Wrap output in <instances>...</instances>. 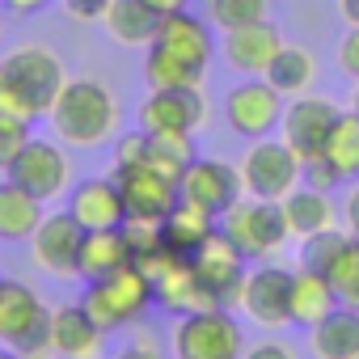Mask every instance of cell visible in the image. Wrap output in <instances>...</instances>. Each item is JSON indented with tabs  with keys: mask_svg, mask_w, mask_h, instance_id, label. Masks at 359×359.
Returning a JSON list of instances; mask_svg holds the SVG:
<instances>
[{
	"mask_svg": "<svg viewBox=\"0 0 359 359\" xmlns=\"http://www.w3.org/2000/svg\"><path fill=\"white\" fill-rule=\"evenodd\" d=\"M51 127L64 144L72 148H97L118 131V102L114 93L93 81V76H76L60 89L55 106H51Z\"/></svg>",
	"mask_w": 359,
	"mask_h": 359,
	"instance_id": "obj_1",
	"label": "cell"
},
{
	"mask_svg": "<svg viewBox=\"0 0 359 359\" xmlns=\"http://www.w3.org/2000/svg\"><path fill=\"white\" fill-rule=\"evenodd\" d=\"M89 309V317L110 334L123 325H135L148 309H152V279L140 262H127L102 279H89V292L81 300Z\"/></svg>",
	"mask_w": 359,
	"mask_h": 359,
	"instance_id": "obj_3",
	"label": "cell"
},
{
	"mask_svg": "<svg viewBox=\"0 0 359 359\" xmlns=\"http://www.w3.org/2000/svg\"><path fill=\"white\" fill-rule=\"evenodd\" d=\"M191 266H195L199 283L216 296L220 309H237V304H241V287H245V275H250V271H245V254L237 250V241H233L224 229H216V233L195 250Z\"/></svg>",
	"mask_w": 359,
	"mask_h": 359,
	"instance_id": "obj_9",
	"label": "cell"
},
{
	"mask_svg": "<svg viewBox=\"0 0 359 359\" xmlns=\"http://www.w3.org/2000/svg\"><path fill=\"white\" fill-rule=\"evenodd\" d=\"M156 13H177V9H191V0H148Z\"/></svg>",
	"mask_w": 359,
	"mask_h": 359,
	"instance_id": "obj_45",
	"label": "cell"
},
{
	"mask_svg": "<svg viewBox=\"0 0 359 359\" xmlns=\"http://www.w3.org/2000/svg\"><path fill=\"white\" fill-rule=\"evenodd\" d=\"M34 359H51V355H34Z\"/></svg>",
	"mask_w": 359,
	"mask_h": 359,
	"instance_id": "obj_49",
	"label": "cell"
},
{
	"mask_svg": "<svg viewBox=\"0 0 359 359\" xmlns=\"http://www.w3.org/2000/svg\"><path fill=\"white\" fill-rule=\"evenodd\" d=\"M342 220H346V233L359 237V187L346 195V203H342Z\"/></svg>",
	"mask_w": 359,
	"mask_h": 359,
	"instance_id": "obj_43",
	"label": "cell"
},
{
	"mask_svg": "<svg viewBox=\"0 0 359 359\" xmlns=\"http://www.w3.org/2000/svg\"><path fill=\"white\" fill-rule=\"evenodd\" d=\"M177 191H182V199L208 208L212 216H224L241 195V169L229 165V161H216V156H195L182 173V182H177Z\"/></svg>",
	"mask_w": 359,
	"mask_h": 359,
	"instance_id": "obj_12",
	"label": "cell"
},
{
	"mask_svg": "<svg viewBox=\"0 0 359 359\" xmlns=\"http://www.w3.org/2000/svg\"><path fill=\"white\" fill-rule=\"evenodd\" d=\"M203 76H208V68L182 60L177 51H169L161 43H148V55H144L148 89H203Z\"/></svg>",
	"mask_w": 359,
	"mask_h": 359,
	"instance_id": "obj_26",
	"label": "cell"
},
{
	"mask_svg": "<svg viewBox=\"0 0 359 359\" xmlns=\"http://www.w3.org/2000/svg\"><path fill=\"white\" fill-rule=\"evenodd\" d=\"M279 208H283L287 237H309V233H321V229H334L338 224V212H334L330 195L325 191H313V187H300V191L283 195Z\"/></svg>",
	"mask_w": 359,
	"mask_h": 359,
	"instance_id": "obj_24",
	"label": "cell"
},
{
	"mask_svg": "<svg viewBox=\"0 0 359 359\" xmlns=\"http://www.w3.org/2000/svg\"><path fill=\"white\" fill-rule=\"evenodd\" d=\"M131 262V250H127V237H123V224L118 229H97V233H85L81 241V279H102L118 266Z\"/></svg>",
	"mask_w": 359,
	"mask_h": 359,
	"instance_id": "obj_28",
	"label": "cell"
},
{
	"mask_svg": "<svg viewBox=\"0 0 359 359\" xmlns=\"http://www.w3.org/2000/svg\"><path fill=\"white\" fill-rule=\"evenodd\" d=\"M5 177L9 182H18L22 191H30L34 199H60L64 191H68V177H72V165H68V156H64V148L55 144V140H26L22 144V152L9 161V169H5Z\"/></svg>",
	"mask_w": 359,
	"mask_h": 359,
	"instance_id": "obj_8",
	"label": "cell"
},
{
	"mask_svg": "<svg viewBox=\"0 0 359 359\" xmlns=\"http://www.w3.org/2000/svg\"><path fill=\"white\" fill-rule=\"evenodd\" d=\"M203 123H208V97H203V89H152L140 102V127L144 131L195 135Z\"/></svg>",
	"mask_w": 359,
	"mask_h": 359,
	"instance_id": "obj_14",
	"label": "cell"
},
{
	"mask_svg": "<svg viewBox=\"0 0 359 359\" xmlns=\"http://www.w3.org/2000/svg\"><path fill=\"white\" fill-rule=\"evenodd\" d=\"M342 110L330 102V97H313V93H300V97H292V106H283V118H279V140L304 161V156H313V152H321V144H325V135H330V127H334V118H338Z\"/></svg>",
	"mask_w": 359,
	"mask_h": 359,
	"instance_id": "obj_15",
	"label": "cell"
},
{
	"mask_svg": "<svg viewBox=\"0 0 359 359\" xmlns=\"http://www.w3.org/2000/svg\"><path fill=\"white\" fill-rule=\"evenodd\" d=\"M81 241H85V229L72 220V212H55V216H43V224L30 237V250L47 275L76 279L81 275Z\"/></svg>",
	"mask_w": 359,
	"mask_h": 359,
	"instance_id": "obj_13",
	"label": "cell"
},
{
	"mask_svg": "<svg viewBox=\"0 0 359 359\" xmlns=\"http://www.w3.org/2000/svg\"><path fill=\"white\" fill-rule=\"evenodd\" d=\"M208 22L229 34L254 22H266V0H208Z\"/></svg>",
	"mask_w": 359,
	"mask_h": 359,
	"instance_id": "obj_34",
	"label": "cell"
},
{
	"mask_svg": "<svg viewBox=\"0 0 359 359\" xmlns=\"http://www.w3.org/2000/svg\"><path fill=\"white\" fill-rule=\"evenodd\" d=\"M30 114L13 102V97H5L0 93V173L9 169V161L22 152V144L30 140Z\"/></svg>",
	"mask_w": 359,
	"mask_h": 359,
	"instance_id": "obj_33",
	"label": "cell"
},
{
	"mask_svg": "<svg viewBox=\"0 0 359 359\" xmlns=\"http://www.w3.org/2000/svg\"><path fill=\"white\" fill-rule=\"evenodd\" d=\"M0 5H5L9 13H18V18H34V13H43L51 0H0Z\"/></svg>",
	"mask_w": 359,
	"mask_h": 359,
	"instance_id": "obj_42",
	"label": "cell"
},
{
	"mask_svg": "<svg viewBox=\"0 0 359 359\" xmlns=\"http://www.w3.org/2000/svg\"><path fill=\"white\" fill-rule=\"evenodd\" d=\"M152 43H161V47L177 51L182 60H191V64H199V68H208V64H212V55H216L212 26H208V22H199L191 9L165 13V18H161V30H156V39H152Z\"/></svg>",
	"mask_w": 359,
	"mask_h": 359,
	"instance_id": "obj_21",
	"label": "cell"
},
{
	"mask_svg": "<svg viewBox=\"0 0 359 359\" xmlns=\"http://www.w3.org/2000/svg\"><path fill=\"white\" fill-rule=\"evenodd\" d=\"M106 330L89 317L85 304H64L51 313V351L64 359H97Z\"/></svg>",
	"mask_w": 359,
	"mask_h": 359,
	"instance_id": "obj_19",
	"label": "cell"
},
{
	"mask_svg": "<svg viewBox=\"0 0 359 359\" xmlns=\"http://www.w3.org/2000/svg\"><path fill=\"white\" fill-rule=\"evenodd\" d=\"M144 131V127H140ZM152 169H161L165 177L182 182L187 165L195 161V135H173V131H148V156H144Z\"/></svg>",
	"mask_w": 359,
	"mask_h": 359,
	"instance_id": "obj_31",
	"label": "cell"
},
{
	"mask_svg": "<svg viewBox=\"0 0 359 359\" xmlns=\"http://www.w3.org/2000/svg\"><path fill=\"white\" fill-rule=\"evenodd\" d=\"M123 237H127L131 262H140V266H148L152 258H161V254H165L161 220H135V216H127V220H123Z\"/></svg>",
	"mask_w": 359,
	"mask_h": 359,
	"instance_id": "obj_36",
	"label": "cell"
},
{
	"mask_svg": "<svg viewBox=\"0 0 359 359\" xmlns=\"http://www.w3.org/2000/svg\"><path fill=\"white\" fill-rule=\"evenodd\" d=\"M321 156L338 169L342 182H351V177H359V114L346 110L334 118L325 144H321Z\"/></svg>",
	"mask_w": 359,
	"mask_h": 359,
	"instance_id": "obj_30",
	"label": "cell"
},
{
	"mask_svg": "<svg viewBox=\"0 0 359 359\" xmlns=\"http://www.w3.org/2000/svg\"><path fill=\"white\" fill-rule=\"evenodd\" d=\"M241 359H296V351H292L287 342H279V338H266V342L241 351Z\"/></svg>",
	"mask_w": 359,
	"mask_h": 359,
	"instance_id": "obj_41",
	"label": "cell"
},
{
	"mask_svg": "<svg viewBox=\"0 0 359 359\" xmlns=\"http://www.w3.org/2000/svg\"><path fill=\"white\" fill-rule=\"evenodd\" d=\"M338 9H342V18L351 26H359V0H338Z\"/></svg>",
	"mask_w": 359,
	"mask_h": 359,
	"instance_id": "obj_46",
	"label": "cell"
},
{
	"mask_svg": "<svg viewBox=\"0 0 359 359\" xmlns=\"http://www.w3.org/2000/svg\"><path fill=\"white\" fill-rule=\"evenodd\" d=\"M338 68H342L351 81H359V26H351V30L342 34V43H338Z\"/></svg>",
	"mask_w": 359,
	"mask_h": 359,
	"instance_id": "obj_39",
	"label": "cell"
},
{
	"mask_svg": "<svg viewBox=\"0 0 359 359\" xmlns=\"http://www.w3.org/2000/svg\"><path fill=\"white\" fill-rule=\"evenodd\" d=\"M300 182H304V187H313V191H325V195H330V191L342 182V177H338V169H334L321 152H313V156H304V161H300Z\"/></svg>",
	"mask_w": 359,
	"mask_h": 359,
	"instance_id": "obj_37",
	"label": "cell"
},
{
	"mask_svg": "<svg viewBox=\"0 0 359 359\" xmlns=\"http://www.w3.org/2000/svg\"><path fill=\"white\" fill-rule=\"evenodd\" d=\"M241 351L245 334L229 309H199L173 325V359H241Z\"/></svg>",
	"mask_w": 359,
	"mask_h": 359,
	"instance_id": "obj_5",
	"label": "cell"
},
{
	"mask_svg": "<svg viewBox=\"0 0 359 359\" xmlns=\"http://www.w3.org/2000/svg\"><path fill=\"white\" fill-rule=\"evenodd\" d=\"M0 30H5V26H0Z\"/></svg>",
	"mask_w": 359,
	"mask_h": 359,
	"instance_id": "obj_50",
	"label": "cell"
},
{
	"mask_svg": "<svg viewBox=\"0 0 359 359\" xmlns=\"http://www.w3.org/2000/svg\"><path fill=\"white\" fill-rule=\"evenodd\" d=\"M346 241H351V233L346 229H321V233H309V237H300V266L304 271H317V275H325L330 266H334V258L346 250Z\"/></svg>",
	"mask_w": 359,
	"mask_h": 359,
	"instance_id": "obj_32",
	"label": "cell"
},
{
	"mask_svg": "<svg viewBox=\"0 0 359 359\" xmlns=\"http://www.w3.org/2000/svg\"><path fill=\"white\" fill-rule=\"evenodd\" d=\"M241 309L250 321H258L266 330L292 325V271H283V266L250 271L245 287H241Z\"/></svg>",
	"mask_w": 359,
	"mask_h": 359,
	"instance_id": "obj_16",
	"label": "cell"
},
{
	"mask_svg": "<svg viewBox=\"0 0 359 359\" xmlns=\"http://www.w3.org/2000/svg\"><path fill=\"white\" fill-rule=\"evenodd\" d=\"M68 212L72 220L85 229V233H97V229H118L127 220L123 212V195L114 187V177H85L81 187H72L68 195Z\"/></svg>",
	"mask_w": 359,
	"mask_h": 359,
	"instance_id": "obj_17",
	"label": "cell"
},
{
	"mask_svg": "<svg viewBox=\"0 0 359 359\" xmlns=\"http://www.w3.org/2000/svg\"><path fill=\"white\" fill-rule=\"evenodd\" d=\"M161 18L165 13H156L148 0H110L102 13V26L123 47H148L161 30Z\"/></svg>",
	"mask_w": 359,
	"mask_h": 359,
	"instance_id": "obj_22",
	"label": "cell"
},
{
	"mask_svg": "<svg viewBox=\"0 0 359 359\" xmlns=\"http://www.w3.org/2000/svg\"><path fill=\"white\" fill-rule=\"evenodd\" d=\"M0 342L13 346L22 359L55 355L51 351V309L26 283H0Z\"/></svg>",
	"mask_w": 359,
	"mask_h": 359,
	"instance_id": "obj_4",
	"label": "cell"
},
{
	"mask_svg": "<svg viewBox=\"0 0 359 359\" xmlns=\"http://www.w3.org/2000/svg\"><path fill=\"white\" fill-rule=\"evenodd\" d=\"M114 187L123 195V212L135 216V220H165L169 208L182 199V191H177L173 177H165L148 161H140V165H114Z\"/></svg>",
	"mask_w": 359,
	"mask_h": 359,
	"instance_id": "obj_10",
	"label": "cell"
},
{
	"mask_svg": "<svg viewBox=\"0 0 359 359\" xmlns=\"http://www.w3.org/2000/svg\"><path fill=\"white\" fill-rule=\"evenodd\" d=\"M279 47H283V34L271 22H254V26H241V30L224 34V64L241 76H266Z\"/></svg>",
	"mask_w": 359,
	"mask_h": 359,
	"instance_id": "obj_18",
	"label": "cell"
},
{
	"mask_svg": "<svg viewBox=\"0 0 359 359\" xmlns=\"http://www.w3.org/2000/svg\"><path fill=\"white\" fill-rule=\"evenodd\" d=\"M0 359H22V355H18L13 346H5V351H0Z\"/></svg>",
	"mask_w": 359,
	"mask_h": 359,
	"instance_id": "obj_48",
	"label": "cell"
},
{
	"mask_svg": "<svg viewBox=\"0 0 359 359\" xmlns=\"http://www.w3.org/2000/svg\"><path fill=\"white\" fill-rule=\"evenodd\" d=\"M351 110L359 114V81H355V93H351Z\"/></svg>",
	"mask_w": 359,
	"mask_h": 359,
	"instance_id": "obj_47",
	"label": "cell"
},
{
	"mask_svg": "<svg viewBox=\"0 0 359 359\" xmlns=\"http://www.w3.org/2000/svg\"><path fill=\"white\" fill-rule=\"evenodd\" d=\"M0 283H5V279H0Z\"/></svg>",
	"mask_w": 359,
	"mask_h": 359,
	"instance_id": "obj_51",
	"label": "cell"
},
{
	"mask_svg": "<svg viewBox=\"0 0 359 359\" xmlns=\"http://www.w3.org/2000/svg\"><path fill=\"white\" fill-rule=\"evenodd\" d=\"M313 76H317V60L309 47H296V43H283L279 55L271 60L266 68V81L283 93V97H300L313 89Z\"/></svg>",
	"mask_w": 359,
	"mask_h": 359,
	"instance_id": "obj_29",
	"label": "cell"
},
{
	"mask_svg": "<svg viewBox=\"0 0 359 359\" xmlns=\"http://www.w3.org/2000/svg\"><path fill=\"white\" fill-rule=\"evenodd\" d=\"M342 300L334 292V283L317 271H296L292 275V325H317L325 313H334Z\"/></svg>",
	"mask_w": 359,
	"mask_h": 359,
	"instance_id": "obj_27",
	"label": "cell"
},
{
	"mask_svg": "<svg viewBox=\"0 0 359 359\" xmlns=\"http://www.w3.org/2000/svg\"><path fill=\"white\" fill-rule=\"evenodd\" d=\"M220 224H216V216L208 212V208H199V203H191V199H177L173 208H169V216L161 220V237H165V250L169 254H177V258H195V250L216 233Z\"/></svg>",
	"mask_w": 359,
	"mask_h": 359,
	"instance_id": "obj_20",
	"label": "cell"
},
{
	"mask_svg": "<svg viewBox=\"0 0 359 359\" xmlns=\"http://www.w3.org/2000/svg\"><path fill=\"white\" fill-rule=\"evenodd\" d=\"M309 346L317 359H359V309L338 304L317 325H309Z\"/></svg>",
	"mask_w": 359,
	"mask_h": 359,
	"instance_id": "obj_23",
	"label": "cell"
},
{
	"mask_svg": "<svg viewBox=\"0 0 359 359\" xmlns=\"http://www.w3.org/2000/svg\"><path fill=\"white\" fill-rule=\"evenodd\" d=\"M60 5H64L76 22H102V13H106L110 0H60Z\"/></svg>",
	"mask_w": 359,
	"mask_h": 359,
	"instance_id": "obj_40",
	"label": "cell"
},
{
	"mask_svg": "<svg viewBox=\"0 0 359 359\" xmlns=\"http://www.w3.org/2000/svg\"><path fill=\"white\" fill-rule=\"evenodd\" d=\"M241 169V187L254 199H283L300 187V156L283 144V140H254V148L245 152Z\"/></svg>",
	"mask_w": 359,
	"mask_h": 359,
	"instance_id": "obj_6",
	"label": "cell"
},
{
	"mask_svg": "<svg viewBox=\"0 0 359 359\" xmlns=\"http://www.w3.org/2000/svg\"><path fill=\"white\" fill-rule=\"evenodd\" d=\"M64 85H68V72H64L60 55L39 47V43L13 47L5 60H0V93L13 97L30 118L51 114V106H55Z\"/></svg>",
	"mask_w": 359,
	"mask_h": 359,
	"instance_id": "obj_2",
	"label": "cell"
},
{
	"mask_svg": "<svg viewBox=\"0 0 359 359\" xmlns=\"http://www.w3.org/2000/svg\"><path fill=\"white\" fill-rule=\"evenodd\" d=\"M325 279L334 283V292H338V300L346 309H359V237L346 241V250L334 258V266L325 271Z\"/></svg>",
	"mask_w": 359,
	"mask_h": 359,
	"instance_id": "obj_35",
	"label": "cell"
},
{
	"mask_svg": "<svg viewBox=\"0 0 359 359\" xmlns=\"http://www.w3.org/2000/svg\"><path fill=\"white\" fill-rule=\"evenodd\" d=\"M148 156V131H127L114 144V165H140Z\"/></svg>",
	"mask_w": 359,
	"mask_h": 359,
	"instance_id": "obj_38",
	"label": "cell"
},
{
	"mask_svg": "<svg viewBox=\"0 0 359 359\" xmlns=\"http://www.w3.org/2000/svg\"><path fill=\"white\" fill-rule=\"evenodd\" d=\"M114 359H161V351H156L152 342H135V346H127V351H118Z\"/></svg>",
	"mask_w": 359,
	"mask_h": 359,
	"instance_id": "obj_44",
	"label": "cell"
},
{
	"mask_svg": "<svg viewBox=\"0 0 359 359\" xmlns=\"http://www.w3.org/2000/svg\"><path fill=\"white\" fill-rule=\"evenodd\" d=\"M224 233L237 241V250L245 258H262L275 254L287 241V224H283V208L275 199H254L241 195L229 212H224Z\"/></svg>",
	"mask_w": 359,
	"mask_h": 359,
	"instance_id": "obj_7",
	"label": "cell"
},
{
	"mask_svg": "<svg viewBox=\"0 0 359 359\" xmlns=\"http://www.w3.org/2000/svg\"><path fill=\"white\" fill-rule=\"evenodd\" d=\"M224 114L229 127L245 140H266L271 131H279L283 118V93L266 81V76H250L241 81L229 97H224Z\"/></svg>",
	"mask_w": 359,
	"mask_h": 359,
	"instance_id": "obj_11",
	"label": "cell"
},
{
	"mask_svg": "<svg viewBox=\"0 0 359 359\" xmlns=\"http://www.w3.org/2000/svg\"><path fill=\"white\" fill-rule=\"evenodd\" d=\"M43 199L22 191L18 182H0V241H30L34 229L43 224Z\"/></svg>",
	"mask_w": 359,
	"mask_h": 359,
	"instance_id": "obj_25",
	"label": "cell"
}]
</instances>
